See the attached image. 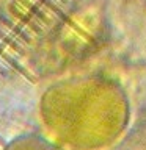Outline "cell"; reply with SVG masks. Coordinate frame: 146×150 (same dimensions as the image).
I'll return each mask as SVG.
<instances>
[{
	"label": "cell",
	"instance_id": "6da1fadb",
	"mask_svg": "<svg viewBox=\"0 0 146 150\" xmlns=\"http://www.w3.org/2000/svg\"><path fill=\"white\" fill-rule=\"evenodd\" d=\"M0 150H146V0H0Z\"/></svg>",
	"mask_w": 146,
	"mask_h": 150
}]
</instances>
